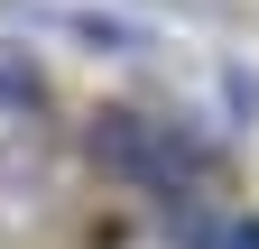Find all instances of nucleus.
Returning <instances> with one entry per match:
<instances>
[{"label":"nucleus","mask_w":259,"mask_h":249,"mask_svg":"<svg viewBox=\"0 0 259 249\" xmlns=\"http://www.w3.org/2000/svg\"><path fill=\"white\" fill-rule=\"evenodd\" d=\"M176 222H185L194 249H259V222H250V212H176Z\"/></svg>","instance_id":"7ed1b4c3"},{"label":"nucleus","mask_w":259,"mask_h":249,"mask_svg":"<svg viewBox=\"0 0 259 249\" xmlns=\"http://www.w3.org/2000/svg\"><path fill=\"white\" fill-rule=\"evenodd\" d=\"M10 10H19L28 28H56V37L93 46V55H139V46H148V28L120 19V10H65V0H10Z\"/></svg>","instance_id":"f03ea898"},{"label":"nucleus","mask_w":259,"mask_h":249,"mask_svg":"<svg viewBox=\"0 0 259 249\" xmlns=\"http://www.w3.org/2000/svg\"><path fill=\"white\" fill-rule=\"evenodd\" d=\"M93 157H102L120 184L157 194L167 212H194V175H204V148L176 139L167 120H139V111H102L93 120Z\"/></svg>","instance_id":"f257e3e1"}]
</instances>
